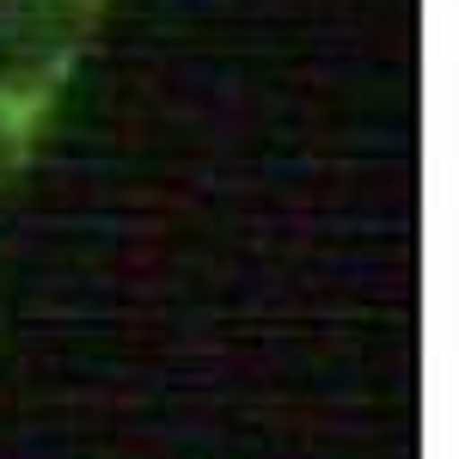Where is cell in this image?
Segmentation results:
<instances>
[{
	"label": "cell",
	"instance_id": "1",
	"mask_svg": "<svg viewBox=\"0 0 459 459\" xmlns=\"http://www.w3.org/2000/svg\"><path fill=\"white\" fill-rule=\"evenodd\" d=\"M110 0H0V184L49 142Z\"/></svg>",
	"mask_w": 459,
	"mask_h": 459
}]
</instances>
